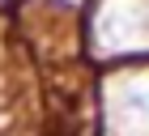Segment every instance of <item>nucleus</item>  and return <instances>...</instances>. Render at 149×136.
I'll list each match as a JSON object with an SVG mask.
<instances>
[{
    "instance_id": "obj_1",
    "label": "nucleus",
    "mask_w": 149,
    "mask_h": 136,
    "mask_svg": "<svg viewBox=\"0 0 149 136\" xmlns=\"http://www.w3.org/2000/svg\"><path fill=\"white\" fill-rule=\"evenodd\" d=\"M128 106H132V124H141V119H149V85H141V90H132V98H128Z\"/></svg>"
}]
</instances>
